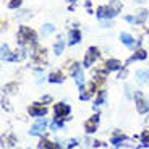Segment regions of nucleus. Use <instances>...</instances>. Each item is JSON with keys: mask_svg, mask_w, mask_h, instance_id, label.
Here are the masks:
<instances>
[{"mask_svg": "<svg viewBox=\"0 0 149 149\" xmlns=\"http://www.w3.org/2000/svg\"><path fill=\"white\" fill-rule=\"evenodd\" d=\"M79 41H81V31L78 28L68 31V45H76Z\"/></svg>", "mask_w": 149, "mask_h": 149, "instance_id": "13", "label": "nucleus"}, {"mask_svg": "<svg viewBox=\"0 0 149 149\" xmlns=\"http://www.w3.org/2000/svg\"><path fill=\"white\" fill-rule=\"evenodd\" d=\"M105 97H107V93H105L104 89H101V91H99V94H97V97H96V101H94V109L101 107V105L104 104Z\"/></svg>", "mask_w": 149, "mask_h": 149, "instance_id": "22", "label": "nucleus"}, {"mask_svg": "<svg viewBox=\"0 0 149 149\" xmlns=\"http://www.w3.org/2000/svg\"><path fill=\"white\" fill-rule=\"evenodd\" d=\"M16 89H18V84H16V83H10V84H7L3 88V91H5V93H8V94H13Z\"/></svg>", "mask_w": 149, "mask_h": 149, "instance_id": "26", "label": "nucleus"}, {"mask_svg": "<svg viewBox=\"0 0 149 149\" xmlns=\"http://www.w3.org/2000/svg\"><path fill=\"white\" fill-rule=\"evenodd\" d=\"M141 143H143V146H146V148L149 146V131L148 130H144L141 133Z\"/></svg>", "mask_w": 149, "mask_h": 149, "instance_id": "27", "label": "nucleus"}, {"mask_svg": "<svg viewBox=\"0 0 149 149\" xmlns=\"http://www.w3.org/2000/svg\"><path fill=\"white\" fill-rule=\"evenodd\" d=\"M16 42L19 47H26V45L37 44V34L29 26H19L16 33Z\"/></svg>", "mask_w": 149, "mask_h": 149, "instance_id": "1", "label": "nucleus"}, {"mask_svg": "<svg viewBox=\"0 0 149 149\" xmlns=\"http://www.w3.org/2000/svg\"><path fill=\"white\" fill-rule=\"evenodd\" d=\"M76 144H78V139H70V141H68V144H67V148L71 149V148H74Z\"/></svg>", "mask_w": 149, "mask_h": 149, "instance_id": "32", "label": "nucleus"}, {"mask_svg": "<svg viewBox=\"0 0 149 149\" xmlns=\"http://www.w3.org/2000/svg\"><path fill=\"white\" fill-rule=\"evenodd\" d=\"M136 2H138V3H144L146 0H136Z\"/></svg>", "mask_w": 149, "mask_h": 149, "instance_id": "34", "label": "nucleus"}, {"mask_svg": "<svg viewBox=\"0 0 149 149\" xmlns=\"http://www.w3.org/2000/svg\"><path fill=\"white\" fill-rule=\"evenodd\" d=\"M120 41H122V44H125L128 49H139V44H141V41H134V37L131 36V34L128 33H120Z\"/></svg>", "mask_w": 149, "mask_h": 149, "instance_id": "8", "label": "nucleus"}, {"mask_svg": "<svg viewBox=\"0 0 149 149\" xmlns=\"http://www.w3.org/2000/svg\"><path fill=\"white\" fill-rule=\"evenodd\" d=\"M63 49H65V39H63L62 34H58L55 44H54V54H55V55H60V54L63 52Z\"/></svg>", "mask_w": 149, "mask_h": 149, "instance_id": "16", "label": "nucleus"}, {"mask_svg": "<svg viewBox=\"0 0 149 149\" xmlns=\"http://www.w3.org/2000/svg\"><path fill=\"white\" fill-rule=\"evenodd\" d=\"M42 102H44V104H47V102H52V96H44V97H42Z\"/></svg>", "mask_w": 149, "mask_h": 149, "instance_id": "33", "label": "nucleus"}, {"mask_svg": "<svg viewBox=\"0 0 149 149\" xmlns=\"http://www.w3.org/2000/svg\"><path fill=\"white\" fill-rule=\"evenodd\" d=\"M31 58L36 62V63H45L47 62V50H45L44 47H41V45H31Z\"/></svg>", "mask_w": 149, "mask_h": 149, "instance_id": "2", "label": "nucleus"}, {"mask_svg": "<svg viewBox=\"0 0 149 149\" xmlns=\"http://www.w3.org/2000/svg\"><path fill=\"white\" fill-rule=\"evenodd\" d=\"M125 21L130 23L131 26H139V24H138V19L134 18V15H133V16H131V15H127V16H125Z\"/></svg>", "mask_w": 149, "mask_h": 149, "instance_id": "29", "label": "nucleus"}, {"mask_svg": "<svg viewBox=\"0 0 149 149\" xmlns=\"http://www.w3.org/2000/svg\"><path fill=\"white\" fill-rule=\"evenodd\" d=\"M148 16H149V11L144 10V8H139L136 13H134V18L138 19V24H144L148 21Z\"/></svg>", "mask_w": 149, "mask_h": 149, "instance_id": "18", "label": "nucleus"}, {"mask_svg": "<svg viewBox=\"0 0 149 149\" xmlns=\"http://www.w3.org/2000/svg\"><path fill=\"white\" fill-rule=\"evenodd\" d=\"M68 68H70V74L74 78V83L81 88V86H84V73H83V68L79 63H76V62H73L71 65H68Z\"/></svg>", "mask_w": 149, "mask_h": 149, "instance_id": "4", "label": "nucleus"}, {"mask_svg": "<svg viewBox=\"0 0 149 149\" xmlns=\"http://www.w3.org/2000/svg\"><path fill=\"white\" fill-rule=\"evenodd\" d=\"M109 7H110L113 16H117L120 11H122V7H123V5H122V2H120V0H110V2H109Z\"/></svg>", "mask_w": 149, "mask_h": 149, "instance_id": "20", "label": "nucleus"}, {"mask_svg": "<svg viewBox=\"0 0 149 149\" xmlns=\"http://www.w3.org/2000/svg\"><path fill=\"white\" fill-rule=\"evenodd\" d=\"M146 58H148V52H146L144 49L139 47V49H136L133 55L127 60V63H130V62H136V60H146Z\"/></svg>", "mask_w": 149, "mask_h": 149, "instance_id": "15", "label": "nucleus"}, {"mask_svg": "<svg viewBox=\"0 0 149 149\" xmlns=\"http://www.w3.org/2000/svg\"><path fill=\"white\" fill-rule=\"evenodd\" d=\"M99 113H96V115H93L89 120H86L84 122V130L86 133H94V131L97 130V125H99Z\"/></svg>", "mask_w": 149, "mask_h": 149, "instance_id": "12", "label": "nucleus"}, {"mask_svg": "<svg viewBox=\"0 0 149 149\" xmlns=\"http://www.w3.org/2000/svg\"><path fill=\"white\" fill-rule=\"evenodd\" d=\"M105 67H107L109 71H120L125 65H123L118 58H109L107 62H105Z\"/></svg>", "mask_w": 149, "mask_h": 149, "instance_id": "14", "label": "nucleus"}, {"mask_svg": "<svg viewBox=\"0 0 149 149\" xmlns=\"http://www.w3.org/2000/svg\"><path fill=\"white\" fill-rule=\"evenodd\" d=\"M68 2H71V3H74V2H76V0H68Z\"/></svg>", "mask_w": 149, "mask_h": 149, "instance_id": "35", "label": "nucleus"}, {"mask_svg": "<svg viewBox=\"0 0 149 149\" xmlns=\"http://www.w3.org/2000/svg\"><path fill=\"white\" fill-rule=\"evenodd\" d=\"M54 31H55V26H54V24H50V23H47V24H44V26L41 28V33L44 34V36H47V34H52Z\"/></svg>", "mask_w": 149, "mask_h": 149, "instance_id": "23", "label": "nucleus"}, {"mask_svg": "<svg viewBox=\"0 0 149 149\" xmlns=\"http://www.w3.org/2000/svg\"><path fill=\"white\" fill-rule=\"evenodd\" d=\"M79 89H81V93H79V99H81V101H88V99H91V96L96 93V89H97V81L84 83V86H81Z\"/></svg>", "mask_w": 149, "mask_h": 149, "instance_id": "6", "label": "nucleus"}, {"mask_svg": "<svg viewBox=\"0 0 149 149\" xmlns=\"http://www.w3.org/2000/svg\"><path fill=\"white\" fill-rule=\"evenodd\" d=\"M101 57V52H99V49L94 47V45H91L89 49H88V52H86L84 58H83V67L86 68H91L94 63H96V60Z\"/></svg>", "mask_w": 149, "mask_h": 149, "instance_id": "3", "label": "nucleus"}, {"mask_svg": "<svg viewBox=\"0 0 149 149\" xmlns=\"http://www.w3.org/2000/svg\"><path fill=\"white\" fill-rule=\"evenodd\" d=\"M70 105L65 104V102H58V104L54 105V113H55V118H60V120H67L70 118Z\"/></svg>", "mask_w": 149, "mask_h": 149, "instance_id": "7", "label": "nucleus"}, {"mask_svg": "<svg viewBox=\"0 0 149 149\" xmlns=\"http://www.w3.org/2000/svg\"><path fill=\"white\" fill-rule=\"evenodd\" d=\"M62 127H63V120H60V118H54L52 125H50V130H52V131H57V130H60Z\"/></svg>", "mask_w": 149, "mask_h": 149, "instance_id": "24", "label": "nucleus"}, {"mask_svg": "<svg viewBox=\"0 0 149 149\" xmlns=\"http://www.w3.org/2000/svg\"><path fill=\"white\" fill-rule=\"evenodd\" d=\"M47 123L49 122H47V118H45V117H39V118H37V122L34 123L33 127H31L29 134H44Z\"/></svg>", "mask_w": 149, "mask_h": 149, "instance_id": "9", "label": "nucleus"}, {"mask_svg": "<svg viewBox=\"0 0 149 149\" xmlns=\"http://www.w3.org/2000/svg\"><path fill=\"white\" fill-rule=\"evenodd\" d=\"M96 16H97L99 19H110V18H115L109 5H101V7H97Z\"/></svg>", "mask_w": 149, "mask_h": 149, "instance_id": "11", "label": "nucleus"}, {"mask_svg": "<svg viewBox=\"0 0 149 149\" xmlns=\"http://www.w3.org/2000/svg\"><path fill=\"white\" fill-rule=\"evenodd\" d=\"M148 34H149V31H148Z\"/></svg>", "mask_w": 149, "mask_h": 149, "instance_id": "36", "label": "nucleus"}, {"mask_svg": "<svg viewBox=\"0 0 149 149\" xmlns=\"http://www.w3.org/2000/svg\"><path fill=\"white\" fill-rule=\"evenodd\" d=\"M125 143H127V136L123 133H120V131H115L113 136L110 138V144L113 146H120V144H125Z\"/></svg>", "mask_w": 149, "mask_h": 149, "instance_id": "17", "label": "nucleus"}, {"mask_svg": "<svg viewBox=\"0 0 149 149\" xmlns=\"http://www.w3.org/2000/svg\"><path fill=\"white\" fill-rule=\"evenodd\" d=\"M10 54H11L10 45H8L7 42H3V44H2V60H5L8 55H10Z\"/></svg>", "mask_w": 149, "mask_h": 149, "instance_id": "25", "label": "nucleus"}, {"mask_svg": "<svg viewBox=\"0 0 149 149\" xmlns=\"http://www.w3.org/2000/svg\"><path fill=\"white\" fill-rule=\"evenodd\" d=\"M134 104H136V110L139 113H148L149 112V101L144 99L141 91H136L134 93Z\"/></svg>", "mask_w": 149, "mask_h": 149, "instance_id": "5", "label": "nucleus"}, {"mask_svg": "<svg viewBox=\"0 0 149 149\" xmlns=\"http://www.w3.org/2000/svg\"><path fill=\"white\" fill-rule=\"evenodd\" d=\"M44 149H62V146L57 144V143H50V141H47V143H45V146H44Z\"/></svg>", "mask_w": 149, "mask_h": 149, "instance_id": "30", "label": "nucleus"}, {"mask_svg": "<svg viewBox=\"0 0 149 149\" xmlns=\"http://www.w3.org/2000/svg\"><path fill=\"white\" fill-rule=\"evenodd\" d=\"M136 78H138V83L144 84V83L149 81V70H138L136 71Z\"/></svg>", "mask_w": 149, "mask_h": 149, "instance_id": "21", "label": "nucleus"}, {"mask_svg": "<svg viewBox=\"0 0 149 149\" xmlns=\"http://www.w3.org/2000/svg\"><path fill=\"white\" fill-rule=\"evenodd\" d=\"M28 112H29V115L31 117H45L47 115V107L45 105H42V104H33V105H29V109H28Z\"/></svg>", "mask_w": 149, "mask_h": 149, "instance_id": "10", "label": "nucleus"}, {"mask_svg": "<svg viewBox=\"0 0 149 149\" xmlns=\"http://www.w3.org/2000/svg\"><path fill=\"white\" fill-rule=\"evenodd\" d=\"M127 76H128V70H127L125 67H123L122 70L118 71V76H117V78H118V79H125Z\"/></svg>", "mask_w": 149, "mask_h": 149, "instance_id": "31", "label": "nucleus"}, {"mask_svg": "<svg viewBox=\"0 0 149 149\" xmlns=\"http://www.w3.org/2000/svg\"><path fill=\"white\" fill-rule=\"evenodd\" d=\"M49 83H63L65 81V76H63V73L62 71H52V73L49 74Z\"/></svg>", "mask_w": 149, "mask_h": 149, "instance_id": "19", "label": "nucleus"}, {"mask_svg": "<svg viewBox=\"0 0 149 149\" xmlns=\"http://www.w3.org/2000/svg\"><path fill=\"white\" fill-rule=\"evenodd\" d=\"M23 3V0H10L8 2V8H11V10H15V8H19Z\"/></svg>", "mask_w": 149, "mask_h": 149, "instance_id": "28", "label": "nucleus"}]
</instances>
